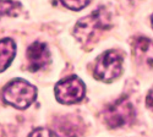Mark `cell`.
Returning <instances> with one entry per match:
<instances>
[{
	"mask_svg": "<svg viewBox=\"0 0 153 137\" xmlns=\"http://www.w3.org/2000/svg\"><path fill=\"white\" fill-rule=\"evenodd\" d=\"M109 26H110L109 12L104 7H99L93 14L81 19L76 23L74 34L81 43L87 44L90 42H93L102 32L109 28Z\"/></svg>",
	"mask_w": 153,
	"mask_h": 137,
	"instance_id": "1",
	"label": "cell"
},
{
	"mask_svg": "<svg viewBox=\"0 0 153 137\" xmlns=\"http://www.w3.org/2000/svg\"><path fill=\"white\" fill-rule=\"evenodd\" d=\"M37 98L36 87L22 78H16L5 86L3 99L5 103L17 109L28 108Z\"/></svg>",
	"mask_w": 153,
	"mask_h": 137,
	"instance_id": "2",
	"label": "cell"
},
{
	"mask_svg": "<svg viewBox=\"0 0 153 137\" xmlns=\"http://www.w3.org/2000/svg\"><path fill=\"white\" fill-rule=\"evenodd\" d=\"M103 118L107 126L110 129L124 127L135 120L134 104L129 98L121 97L104 109Z\"/></svg>",
	"mask_w": 153,
	"mask_h": 137,
	"instance_id": "3",
	"label": "cell"
},
{
	"mask_svg": "<svg viewBox=\"0 0 153 137\" xmlns=\"http://www.w3.org/2000/svg\"><path fill=\"white\" fill-rule=\"evenodd\" d=\"M123 69V56L117 50H107L98 56L94 65V77L103 82H111L118 78Z\"/></svg>",
	"mask_w": 153,
	"mask_h": 137,
	"instance_id": "4",
	"label": "cell"
},
{
	"mask_svg": "<svg viewBox=\"0 0 153 137\" xmlns=\"http://www.w3.org/2000/svg\"><path fill=\"white\" fill-rule=\"evenodd\" d=\"M86 94L85 83L76 76L61 80L55 86L56 101L61 104H75L82 101Z\"/></svg>",
	"mask_w": 153,
	"mask_h": 137,
	"instance_id": "5",
	"label": "cell"
},
{
	"mask_svg": "<svg viewBox=\"0 0 153 137\" xmlns=\"http://www.w3.org/2000/svg\"><path fill=\"white\" fill-rule=\"evenodd\" d=\"M28 70L38 71L50 63V53L45 43L34 42L27 49Z\"/></svg>",
	"mask_w": 153,
	"mask_h": 137,
	"instance_id": "6",
	"label": "cell"
},
{
	"mask_svg": "<svg viewBox=\"0 0 153 137\" xmlns=\"http://www.w3.org/2000/svg\"><path fill=\"white\" fill-rule=\"evenodd\" d=\"M132 55L141 66L153 69V42L145 37H137L132 42Z\"/></svg>",
	"mask_w": 153,
	"mask_h": 137,
	"instance_id": "7",
	"label": "cell"
},
{
	"mask_svg": "<svg viewBox=\"0 0 153 137\" xmlns=\"http://www.w3.org/2000/svg\"><path fill=\"white\" fill-rule=\"evenodd\" d=\"M16 55V44L10 38L0 39V72L6 70Z\"/></svg>",
	"mask_w": 153,
	"mask_h": 137,
	"instance_id": "8",
	"label": "cell"
},
{
	"mask_svg": "<svg viewBox=\"0 0 153 137\" xmlns=\"http://www.w3.org/2000/svg\"><path fill=\"white\" fill-rule=\"evenodd\" d=\"M82 130L81 122L74 116H65L60 119L58 124V131L66 137H79L80 131Z\"/></svg>",
	"mask_w": 153,
	"mask_h": 137,
	"instance_id": "9",
	"label": "cell"
},
{
	"mask_svg": "<svg viewBox=\"0 0 153 137\" xmlns=\"http://www.w3.org/2000/svg\"><path fill=\"white\" fill-rule=\"evenodd\" d=\"M20 4L14 0H0V17L3 16H15L19 14Z\"/></svg>",
	"mask_w": 153,
	"mask_h": 137,
	"instance_id": "10",
	"label": "cell"
},
{
	"mask_svg": "<svg viewBox=\"0 0 153 137\" xmlns=\"http://www.w3.org/2000/svg\"><path fill=\"white\" fill-rule=\"evenodd\" d=\"M62 4L71 10H81L91 3V0H61Z\"/></svg>",
	"mask_w": 153,
	"mask_h": 137,
	"instance_id": "11",
	"label": "cell"
},
{
	"mask_svg": "<svg viewBox=\"0 0 153 137\" xmlns=\"http://www.w3.org/2000/svg\"><path fill=\"white\" fill-rule=\"evenodd\" d=\"M28 137H58V136L52 130L39 127V129H36L34 131H32Z\"/></svg>",
	"mask_w": 153,
	"mask_h": 137,
	"instance_id": "12",
	"label": "cell"
},
{
	"mask_svg": "<svg viewBox=\"0 0 153 137\" xmlns=\"http://www.w3.org/2000/svg\"><path fill=\"white\" fill-rule=\"evenodd\" d=\"M147 105L153 109V87L151 88V91L148 92V96H147Z\"/></svg>",
	"mask_w": 153,
	"mask_h": 137,
	"instance_id": "13",
	"label": "cell"
},
{
	"mask_svg": "<svg viewBox=\"0 0 153 137\" xmlns=\"http://www.w3.org/2000/svg\"><path fill=\"white\" fill-rule=\"evenodd\" d=\"M151 20H152V27H153V15H152V17H151Z\"/></svg>",
	"mask_w": 153,
	"mask_h": 137,
	"instance_id": "14",
	"label": "cell"
}]
</instances>
